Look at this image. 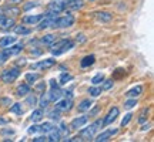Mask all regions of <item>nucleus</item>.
Masks as SVG:
<instances>
[{
  "label": "nucleus",
  "instance_id": "1",
  "mask_svg": "<svg viewBox=\"0 0 154 142\" xmlns=\"http://www.w3.org/2000/svg\"><path fill=\"white\" fill-rule=\"evenodd\" d=\"M76 22V19L73 14L67 13L66 16H61V17H54L53 19V23H51V27L53 28H67V27H72L73 24Z\"/></svg>",
  "mask_w": 154,
  "mask_h": 142
},
{
  "label": "nucleus",
  "instance_id": "2",
  "mask_svg": "<svg viewBox=\"0 0 154 142\" xmlns=\"http://www.w3.org/2000/svg\"><path fill=\"white\" fill-rule=\"evenodd\" d=\"M101 125H103V121L97 120L90 126H87V128H84V129H82V131L79 132V137L82 138V141H90V139H93L94 134L97 132V129H99Z\"/></svg>",
  "mask_w": 154,
  "mask_h": 142
},
{
  "label": "nucleus",
  "instance_id": "3",
  "mask_svg": "<svg viewBox=\"0 0 154 142\" xmlns=\"http://www.w3.org/2000/svg\"><path fill=\"white\" fill-rule=\"evenodd\" d=\"M20 75V70H19V67H13V68H7L2 72V81L6 82V84H11V82H14L19 78Z\"/></svg>",
  "mask_w": 154,
  "mask_h": 142
},
{
  "label": "nucleus",
  "instance_id": "4",
  "mask_svg": "<svg viewBox=\"0 0 154 142\" xmlns=\"http://www.w3.org/2000/svg\"><path fill=\"white\" fill-rule=\"evenodd\" d=\"M56 64V60L54 58H47V60H43V61H38V63H33L30 66V70H47L50 67H53Z\"/></svg>",
  "mask_w": 154,
  "mask_h": 142
},
{
  "label": "nucleus",
  "instance_id": "5",
  "mask_svg": "<svg viewBox=\"0 0 154 142\" xmlns=\"http://www.w3.org/2000/svg\"><path fill=\"white\" fill-rule=\"evenodd\" d=\"M119 114H120V109L117 108V107H113V108L109 111V114L104 117V120H103V125H110V124H113L116 120H117V117H119Z\"/></svg>",
  "mask_w": 154,
  "mask_h": 142
},
{
  "label": "nucleus",
  "instance_id": "6",
  "mask_svg": "<svg viewBox=\"0 0 154 142\" xmlns=\"http://www.w3.org/2000/svg\"><path fill=\"white\" fill-rule=\"evenodd\" d=\"M67 9V1L66 0H56L53 3H50L49 4V10L50 11H54V13H60V11L66 10Z\"/></svg>",
  "mask_w": 154,
  "mask_h": 142
},
{
  "label": "nucleus",
  "instance_id": "7",
  "mask_svg": "<svg viewBox=\"0 0 154 142\" xmlns=\"http://www.w3.org/2000/svg\"><path fill=\"white\" fill-rule=\"evenodd\" d=\"M72 105H73V99L72 97H69V98H64L61 99V101H59L57 99V104H56V109H59V111H70L72 109Z\"/></svg>",
  "mask_w": 154,
  "mask_h": 142
},
{
  "label": "nucleus",
  "instance_id": "8",
  "mask_svg": "<svg viewBox=\"0 0 154 142\" xmlns=\"http://www.w3.org/2000/svg\"><path fill=\"white\" fill-rule=\"evenodd\" d=\"M88 122V115H82V117H77L70 122V128L72 129H79L83 125H86Z\"/></svg>",
  "mask_w": 154,
  "mask_h": 142
},
{
  "label": "nucleus",
  "instance_id": "9",
  "mask_svg": "<svg viewBox=\"0 0 154 142\" xmlns=\"http://www.w3.org/2000/svg\"><path fill=\"white\" fill-rule=\"evenodd\" d=\"M117 129H106V131H103L100 135H97V138L94 139V141H97V142H106V141H109L113 135H116L117 134Z\"/></svg>",
  "mask_w": 154,
  "mask_h": 142
},
{
  "label": "nucleus",
  "instance_id": "10",
  "mask_svg": "<svg viewBox=\"0 0 154 142\" xmlns=\"http://www.w3.org/2000/svg\"><path fill=\"white\" fill-rule=\"evenodd\" d=\"M94 16L100 23H110L113 20V14L109 11H97V13H94Z\"/></svg>",
  "mask_w": 154,
  "mask_h": 142
},
{
  "label": "nucleus",
  "instance_id": "11",
  "mask_svg": "<svg viewBox=\"0 0 154 142\" xmlns=\"http://www.w3.org/2000/svg\"><path fill=\"white\" fill-rule=\"evenodd\" d=\"M63 95V91H61L60 88H51L50 90V93L47 94V99H49V102H56L57 99H60V97Z\"/></svg>",
  "mask_w": 154,
  "mask_h": 142
},
{
  "label": "nucleus",
  "instance_id": "12",
  "mask_svg": "<svg viewBox=\"0 0 154 142\" xmlns=\"http://www.w3.org/2000/svg\"><path fill=\"white\" fill-rule=\"evenodd\" d=\"M22 50H23V44L19 43V44H14V46H9V47H7V49H5L3 51H5L9 57H11V55H14V54H19Z\"/></svg>",
  "mask_w": 154,
  "mask_h": 142
},
{
  "label": "nucleus",
  "instance_id": "13",
  "mask_svg": "<svg viewBox=\"0 0 154 142\" xmlns=\"http://www.w3.org/2000/svg\"><path fill=\"white\" fill-rule=\"evenodd\" d=\"M44 17V14H34V16H24L22 19V22L24 24H36Z\"/></svg>",
  "mask_w": 154,
  "mask_h": 142
},
{
  "label": "nucleus",
  "instance_id": "14",
  "mask_svg": "<svg viewBox=\"0 0 154 142\" xmlns=\"http://www.w3.org/2000/svg\"><path fill=\"white\" fill-rule=\"evenodd\" d=\"M30 91H32L30 85H29L27 82H24V84H20V85L17 87L16 94L19 95V97H26L27 94H30Z\"/></svg>",
  "mask_w": 154,
  "mask_h": 142
},
{
  "label": "nucleus",
  "instance_id": "15",
  "mask_svg": "<svg viewBox=\"0 0 154 142\" xmlns=\"http://www.w3.org/2000/svg\"><path fill=\"white\" fill-rule=\"evenodd\" d=\"M74 47V41L73 40H69L63 47H61L60 50H57V51H51L53 53V55H60V54H64V53H67V51H70V50Z\"/></svg>",
  "mask_w": 154,
  "mask_h": 142
},
{
  "label": "nucleus",
  "instance_id": "16",
  "mask_svg": "<svg viewBox=\"0 0 154 142\" xmlns=\"http://www.w3.org/2000/svg\"><path fill=\"white\" fill-rule=\"evenodd\" d=\"M141 93H143V87L137 85V87H133L131 90H128L126 93V97L127 98H137L138 95H141Z\"/></svg>",
  "mask_w": 154,
  "mask_h": 142
},
{
  "label": "nucleus",
  "instance_id": "17",
  "mask_svg": "<svg viewBox=\"0 0 154 142\" xmlns=\"http://www.w3.org/2000/svg\"><path fill=\"white\" fill-rule=\"evenodd\" d=\"M84 6V1L83 0H69L67 1V9L69 10H80Z\"/></svg>",
  "mask_w": 154,
  "mask_h": 142
},
{
  "label": "nucleus",
  "instance_id": "18",
  "mask_svg": "<svg viewBox=\"0 0 154 142\" xmlns=\"http://www.w3.org/2000/svg\"><path fill=\"white\" fill-rule=\"evenodd\" d=\"M94 63H96V57H94L93 54H88L80 61V67H82V68H87V67L93 66Z\"/></svg>",
  "mask_w": 154,
  "mask_h": 142
},
{
  "label": "nucleus",
  "instance_id": "19",
  "mask_svg": "<svg viewBox=\"0 0 154 142\" xmlns=\"http://www.w3.org/2000/svg\"><path fill=\"white\" fill-rule=\"evenodd\" d=\"M91 105H93V101H91L90 98H86V99H83L82 102L79 104L77 108H79L80 112H84V111H88V109L91 108Z\"/></svg>",
  "mask_w": 154,
  "mask_h": 142
},
{
  "label": "nucleus",
  "instance_id": "20",
  "mask_svg": "<svg viewBox=\"0 0 154 142\" xmlns=\"http://www.w3.org/2000/svg\"><path fill=\"white\" fill-rule=\"evenodd\" d=\"M61 139V132L59 131V129H51V131L49 132V137H47V141L50 142H56V141H60Z\"/></svg>",
  "mask_w": 154,
  "mask_h": 142
},
{
  "label": "nucleus",
  "instance_id": "21",
  "mask_svg": "<svg viewBox=\"0 0 154 142\" xmlns=\"http://www.w3.org/2000/svg\"><path fill=\"white\" fill-rule=\"evenodd\" d=\"M43 108H38V109H34L33 112H32V115H30V121L32 122H38V121L43 118Z\"/></svg>",
  "mask_w": 154,
  "mask_h": 142
},
{
  "label": "nucleus",
  "instance_id": "22",
  "mask_svg": "<svg viewBox=\"0 0 154 142\" xmlns=\"http://www.w3.org/2000/svg\"><path fill=\"white\" fill-rule=\"evenodd\" d=\"M69 41V38H63V40H59V41H53V43L50 44V51H57V50H60L64 44Z\"/></svg>",
  "mask_w": 154,
  "mask_h": 142
},
{
  "label": "nucleus",
  "instance_id": "23",
  "mask_svg": "<svg viewBox=\"0 0 154 142\" xmlns=\"http://www.w3.org/2000/svg\"><path fill=\"white\" fill-rule=\"evenodd\" d=\"M0 26H2V28H5V30H7V28H11L13 26H14V19L5 17V19H3V22L0 23Z\"/></svg>",
  "mask_w": 154,
  "mask_h": 142
},
{
  "label": "nucleus",
  "instance_id": "24",
  "mask_svg": "<svg viewBox=\"0 0 154 142\" xmlns=\"http://www.w3.org/2000/svg\"><path fill=\"white\" fill-rule=\"evenodd\" d=\"M13 43H16V37H11V36H7V37H3L0 40V46L2 47H9Z\"/></svg>",
  "mask_w": 154,
  "mask_h": 142
},
{
  "label": "nucleus",
  "instance_id": "25",
  "mask_svg": "<svg viewBox=\"0 0 154 142\" xmlns=\"http://www.w3.org/2000/svg\"><path fill=\"white\" fill-rule=\"evenodd\" d=\"M149 112H150V108H143L141 109V112H140V115H138V118H137V121H138V124H144L146 121H147V117H149Z\"/></svg>",
  "mask_w": 154,
  "mask_h": 142
},
{
  "label": "nucleus",
  "instance_id": "26",
  "mask_svg": "<svg viewBox=\"0 0 154 142\" xmlns=\"http://www.w3.org/2000/svg\"><path fill=\"white\" fill-rule=\"evenodd\" d=\"M38 78H40V74H37V72H29V74H26V81H27L29 85L34 84Z\"/></svg>",
  "mask_w": 154,
  "mask_h": 142
},
{
  "label": "nucleus",
  "instance_id": "27",
  "mask_svg": "<svg viewBox=\"0 0 154 142\" xmlns=\"http://www.w3.org/2000/svg\"><path fill=\"white\" fill-rule=\"evenodd\" d=\"M3 13L7 14V16H19L20 9L19 7H6V9H3Z\"/></svg>",
  "mask_w": 154,
  "mask_h": 142
},
{
  "label": "nucleus",
  "instance_id": "28",
  "mask_svg": "<svg viewBox=\"0 0 154 142\" xmlns=\"http://www.w3.org/2000/svg\"><path fill=\"white\" fill-rule=\"evenodd\" d=\"M14 33H16V34H22V36H26V34L32 33V30H30V28H27L26 26H22V24H20V26H16V27H14Z\"/></svg>",
  "mask_w": 154,
  "mask_h": 142
},
{
  "label": "nucleus",
  "instance_id": "29",
  "mask_svg": "<svg viewBox=\"0 0 154 142\" xmlns=\"http://www.w3.org/2000/svg\"><path fill=\"white\" fill-rule=\"evenodd\" d=\"M56 125H53L51 122H44L43 125H40V131L43 132V134H47V132H50L51 129H54Z\"/></svg>",
  "mask_w": 154,
  "mask_h": 142
},
{
  "label": "nucleus",
  "instance_id": "30",
  "mask_svg": "<svg viewBox=\"0 0 154 142\" xmlns=\"http://www.w3.org/2000/svg\"><path fill=\"white\" fill-rule=\"evenodd\" d=\"M72 80H73L72 74H69V72H63V74L60 75V80H59V81H60L61 85H64V84H67V82L72 81Z\"/></svg>",
  "mask_w": 154,
  "mask_h": 142
},
{
  "label": "nucleus",
  "instance_id": "31",
  "mask_svg": "<svg viewBox=\"0 0 154 142\" xmlns=\"http://www.w3.org/2000/svg\"><path fill=\"white\" fill-rule=\"evenodd\" d=\"M104 81V74H101V72H99V74H96V75L91 78V84L93 85H99L100 82Z\"/></svg>",
  "mask_w": 154,
  "mask_h": 142
},
{
  "label": "nucleus",
  "instance_id": "32",
  "mask_svg": "<svg viewBox=\"0 0 154 142\" xmlns=\"http://www.w3.org/2000/svg\"><path fill=\"white\" fill-rule=\"evenodd\" d=\"M54 40H56V37L53 36V34H46L44 37L40 38V43L42 44H51Z\"/></svg>",
  "mask_w": 154,
  "mask_h": 142
},
{
  "label": "nucleus",
  "instance_id": "33",
  "mask_svg": "<svg viewBox=\"0 0 154 142\" xmlns=\"http://www.w3.org/2000/svg\"><path fill=\"white\" fill-rule=\"evenodd\" d=\"M101 91H103V90H101L100 87H96V85L88 88V94H90L91 97H99L100 94H101Z\"/></svg>",
  "mask_w": 154,
  "mask_h": 142
},
{
  "label": "nucleus",
  "instance_id": "34",
  "mask_svg": "<svg viewBox=\"0 0 154 142\" xmlns=\"http://www.w3.org/2000/svg\"><path fill=\"white\" fill-rule=\"evenodd\" d=\"M134 105H137V98H130V99H127L126 102H124V108L131 109Z\"/></svg>",
  "mask_w": 154,
  "mask_h": 142
},
{
  "label": "nucleus",
  "instance_id": "35",
  "mask_svg": "<svg viewBox=\"0 0 154 142\" xmlns=\"http://www.w3.org/2000/svg\"><path fill=\"white\" fill-rule=\"evenodd\" d=\"M10 112H13V114H17V115H22V114H23L22 104H14V105H13V107L10 108Z\"/></svg>",
  "mask_w": 154,
  "mask_h": 142
},
{
  "label": "nucleus",
  "instance_id": "36",
  "mask_svg": "<svg viewBox=\"0 0 154 142\" xmlns=\"http://www.w3.org/2000/svg\"><path fill=\"white\" fill-rule=\"evenodd\" d=\"M131 118H133V114H131V112H128V114H126V115H124V118L121 120V126H126V125H128V122L131 121Z\"/></svg>",
  "mask_w": 154,
  "mask_h": 142
},
{
  "label": "nucleus",
  "instance_id": "37",
  "mask_svg": "<svg viewBox=\"0 0 154 142\" xmlns=\"http://www.w3.org/2000/svg\"><path fill=\"white\" fill-rule=\"evenodd\" d=\"M9 58H10V57H9V55H7L5 51L2 50V51H0V66H3V64H5V63L9 60Z\"/></svg>",
  "mask_w": 154,
  "mask_h": 142
},
{
  "label": "nucleus",
  "instance_id": "38",
  "mask_svg": "<svg viewBox=\"0 0 154 142\" xmlns=\"http://www.w3.org/2000/svg\"><path fill=\"white\" fill-rule=\"evenodd\" d=\"M51 120H56V121H59L60 120V111L59 109H54L53 112H50V115H49Z\"/></svg>",
  "mask_w": 154,
  "mask_h": 142
},
{
  "label": "nucleus",
  "instance_id": "39",
  "mask_svg": "<svg viewBox=\"0 0 154 142\" xmlns=\"http://www.w3.org/2000/svg\"><path fill=\"white\" fill-rule=\"evenodd\" d=\"M26 102H27L29 105H36L37 104V98H36V95H30V97H27V99H26Z\"/></svg>",
  "mask_w": 154,
  "mask_h": 142
},
{
  "label": "nucleus",
  "instance_id": "40",
  "mask_svg": "<svg viewBox=\"0 0 154 142\" xmlns=\"http://www.w3.org/2000/svg\"><path fill=\"white\" fill-rule=\"evenodd\" d=\"M104 84H103V87H101V90H110L111 87H113V80H106V81H103Z\"/></svg>",
  "mask_w": 154,
  "mask_h": 142
},
{
  "label": "nucleus",
  "instance_id": "41",
  "mask_svg": "<svg viewBox=\"0 0 154 142\" xmlns=\"http://www.w3.org/2000/svg\"><path fill=\"white\" fill-rule=\"evenodd\" d=\"M38 131H40V125H32L27 129L29 134H36V132H38Z\"/></svg>",
  "mask_w": 154,
  "mask_h": 142
},
{
  "label": "nucleus",
  "instance_id": "42",
  "mask_svg": "<svg viewBox=\"0 0 154 142\" xmlns=\"http://www.w3.org/2000/svg\"><path fill=\"white\" fill-rule=\"evenodd\" d=\"M86 36L84 34H77V37H76V41L77 43H86Z\"/></svg>",
  "mask_w": 154,
  "mask_h": 142
},
{
  "label": "nucleus",
  "instance_id": "43",
  "mask_svg": "<svg viewBox=\"0 0 154 142\" xmlns=\"http://www.w3.org/2000/svg\"><path fill=\"white\" fill-rule=\"evenodd\" d=\"M47 104H49V99H47V98L44 99V95H42V99H40V107H42V108H46V107H47Z\"/></svg>",
  "mask_w": 154,
  "mask_h": 142
},
{
  "label": "nucleus",
  "instance_id": "44",
  "mask_svg": "<svg viewBox=\"0 0 154 142\" xmlns=\"http://www.w3.org/2000/svg\"><path fill=\"white\" fill-rule=\"evenodd\" d=\"M27 64V61H26V58H19V61L16 63V67H24Z\"/></svg>",
  "mask_w": 154,
  "mask_h": 142
},
{
  "label": "nucleus",
  "instance_id": "45",
  "mask_svg": "<svg viewBox=\"0 0 154 142\" xmlns=\"http://www.w3.org/2000/svg\"><path fill=\"white\" fill-rule=\"evenodd\" d=\"M37 6V3H33V1H30L29 4H24V10H30L32 7H36Z\"/></svg>",
  "mask_w": 154,
  "mask_h": 142
},
{
  "label": "nucleus",
  "instance_id": "46",
  "mask_svg": "<svg viewBox=\"0 0 154 142\" xmlns=\"http://www.w3.org/2000/svg\"><path fill=\"white\" fill-rule=\"evenodd\" d=\"M44 141H47V137H46V135H44V137H37L33 139V142H44Z\"/></svg>",
  "mask_w": 154,
  "mask_h": 142
},
{
  "label": "nucleus",
  "instance_id": "47",
  "mask_svg": "<svg viewBox=\"0 0 154 142\" xmlns=\"http://www.w3.org/2000/svg\"><path fill=\"white\" fill-rule=\"evenodd\" d=\"M44 88H46V84H38V85H36V90H37V91H43L44 93Z\"/></svg>",
  "mask_w": 154,
  "mask_h": 142
},
{
  "label": "nucleus",
  "instance_id": "48",
  "mask_svg": "<svg viewBox=\"0 0 154 142\" xmlns=\"http://www.w3.org/2000/svg\"><path fill=\"white\" fill-rule=\"evenodd\" d=\"M2 134H3V135H6V134H9V135H13V134H14V131H13V129H2Z\"/></svg>",
  "mask_w": 154,
  "mask_h": 142
},
{
  "label": "nucleus",
  "instance_id": "49",
  "mask_svg": "<svg viewBox=\"0 0 154 142\" xmlns=\"http://www.w3.org/2000/svg\"><path fill=\"white\" fill-rule=\"evenodd\" d=\"M50 87H51V88H57V87H59V84H57V81H56V80H50Z\"/></svg>",
  "mask_w": 154,
  "mask_h": 142
},
{
  "label": "nucleus",
  "instance_id": "50",
  "mask_svg": "<svg viewBox=\"0 0 154 142\" xmlns=\"http://www.w3.org/2000/svg\"><path fill=\"white\" fill-rule=\"evenodd\" d=\"M30 53H32V55H40V54H42V50H34L33 49Z\"/></svg>",
  "mask_w": 154,
  "mask_h": 142
},
{
  "label": "nucleus",
  "instance_id": "51",
  "mask_svg": "<svg viewBox=\"0 0 154 142\" xmlns=\"http://www.w3.org/2000/svg\"><path fill=\"white\" fill-rule=\"evenodd\" d=\"M9 1V4H19V3H22L23 0H7Z\"/></svg>",
  "mask_w": 154,
  "mask_h": 142
},
{
  "label": "nucleus",
  "instance_id": "52",
  "mask_svg": "<svg viewBox=\"0 0 154 142\" xmlns=\"http://www.w3.org/2000/svg\"><path fill=\"white\" fill-rule=\"evenodd\" d=\"M2 102H3L5 105H9L11 102V99L10 98H3V99H2Z\"/></svg>",
  "mask_w": 154,
  "mask_h": 142
},
{
  "label": "nucleus",
  "instance_id": "53",
  "mask_svg": "<svg viewBox=\"0 0 154 142\" xmlns=\"http://www.w3.org/2000/svg\"><path fill=\"white\" fill-rule=\"evenodd\" d=\"M150 124H147V125H143V128H141V129H143V131H147V129H150Z\"/></svg>",
  "mask_w": 154,
  "mask_h": 142
},
{
  "label": "nucleus",
  "instance_id": "54",
  "mask_svg": "<svg viewBox=\"0 0 154 142\" xmlns=\"http://www.w3.org/2000/svg\"><path fill=\"white\" fill-rule=\"evenodd\" d=\"M97 112H99V108H94L93 111H91V114H90V115H94V114H97Z\"/></svg>",
  "mask_w": 154,
  "mask_h": 142
},
{
  "label": "nucleus",
  "instance_id": "55",
  "mask_svg": "<svg viewBox=\"0 0 154 142\" xmlns=\"http://www.w3.org/2000/svg\"><path fill=\"white\" fill-rule=\"evenodd\" d=\"M5 14H2V13H0V23H2V22H3V19H5Z\"/></svg>",
  "mask_w": 154,
  "mask_h": 142
},
{
  "label": "nucleus",
  "instance_id": "56",
  "mask_svg": "<svg viewBox=\"0 0 154 142\" xmlns=\"http://www.w3.org/2000/svg\"><path fill=\"white\" fill-rule=\"evenodd\" d=\"M66 1H69V0H66Z\"/></svg>",
  "mask_w": 154,
  "mask_h": 142
},
{
  "label": "nucleus",
  "instance_id": "57",
  "mask_svg": "<svg viewBox=\"0 0 154 142\" xmlns=\"http://www.w3.org/2000/svg\"><path fill=\"white\" fill-rule=\"evenodd\" d=\"M91 1H93V0H91Z\"/></svg>",
  "mask_w": 154,
  "mask_h": 142
}]
</instances>
